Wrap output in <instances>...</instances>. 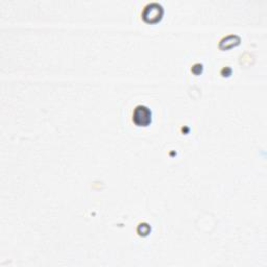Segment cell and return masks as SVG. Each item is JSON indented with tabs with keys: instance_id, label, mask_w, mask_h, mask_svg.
<instances>
[{
	"instance_id": "cell-2",
	"label": "cell",
	"mask_w": 267,
	"mask_h": 267,
	"mask_svg": "<svg viewBox=\"0 0 267 267\" xmlns=\"http://www.w3.org/2000/svg\"><path fill=\"white\" fill-rule=\"evenodd\" d=\"M163 15V8L161 5L157 3L150 4L145 7L144 11H143V19L145 20L146 22L150 23H155L161 19Z\"/></svg>"
},
{
	"instance_id": "cell-1",
	"label": "cell",
	"mask_w": 267,
	"mask_h": 267,
	"mask_svg": "<svg viewBox=\"0 0 267 267\" xmlns=\"http://www.w3.org/2000/svg\"><path fill=\"white\" fill-rule=\"evenodd\" d=\"M133 121L139 127H146L152 121V112L145 106L136 107L133 114Z\"/></svg>"
}]
</instances>
